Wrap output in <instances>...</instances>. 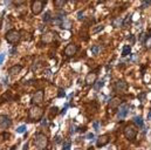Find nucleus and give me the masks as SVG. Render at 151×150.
<instances>
[{
	"mask_svg": "<svg viewBox=\"0 0 151 150\" xmlns=\"http://www.w3.org/2000/svg\"><path fill=\"white\" fill-rule=\"evenodd\" d=\"M21 69H22V67H21L20 65H15V66H12V67L8 69V75H9L11 77H14V76L19 75V73L21 72Z\"/></svg>",
	"mask_w": 151,
	"mask_h": 150,
	"instance_id": "obj_12",
	"label": "nucleus"
},
{
	"mask_svg": "<svg viewBox=\"0 0 151 150\" xmlns=\"http://www.w3.org/2000/svg\"><path fill=\"white\" fill-rule=\"evenodd\" d=\"M34 141H35V146H36L39 149H45V148L48 146V137H47L45 134H42V133L36 134Z\"/></svg>",
	"mask_w": 151,
	"mask_h": 150,
	"instance_id": "obj_3",
	"label": "nucleus"
},
{
	"mask_svg": "<svg viewBox=\"0 0 151 150\" xmlns=\"http://www.w3.org/2000/svg\"><path fill=\"white\" fill-rule=\"evenodd\" d=\"M137 133H138V132H137L136 127H135V126H131V124L127 126V127L124 128V132H123L125 139L129 140V141H134V140L136 139V136H137Z\"/></svg>",
	"mask_w": 151,
	"mask_h": 150,
	"instance_id": "obj_4",
	"label": "nucleus"
},
{
	"mask_svg": "<svg viewBox=\"0 0 151 150\" xmlns=\"http://www.w3.org/2000/svg\"><path fill=\"white\" fill-rule=\"evenodd\" d=\"M91 53H93L94 56H96V55L100 53V47H98V46H93V47H91Z\"/></svg>",
	"mask_w": 151,
	"mask_h": 150,
	"instance_id": "obj_20",
	"label": "nucleus"
},
{
	"mask_svg": "<svg viewBox=\"0 0 151 150\" xmlns=\"http://www.w3.org/2000/svg\"><path fill=\"white\" fill-rule=\"evenodd\" d=\"M148 119H149V120H151V110L149 112V114H148Z\"/></svg>",
	"mask_w": 151,
	"mask_h": 150,
	"instance_id": "obj_35",
	"label": "nucleus"
},
{
	"mask_svg": "<svg viewBox=\"0 0 151 150\" xmlns=\"http://www.w3.org/2000/svg\"><path fill=\"white\" fill-rule=\"evenodd\" d=\"M67 1L68 0H54V5H55V7L61 8V7H63L67 4Z\"/></svg>",
	"mask_w": 151,
	"mask_h": 150,
	"instance_id": "obj_18",
	"label": "nucleus"
},
{
	"mask_svg": "<svg viewBox=\"0 0 151 150\" xmlns=\"http://www.w3.org/2000/svg\"><path fill=\"white\" fill-rule=\"evenodd\" d=\"M103 85H104V81H103V80H100V81H97V82L95 83L94 88H95L96 90H98V89H101V88L103 87Z\"/></svg>",
	"mask_w": 151,
	"mask_h": 150,
	"instance_id": "obj_19",
	"label": "nucleus"
},
{
	"mask_svg": "<svg viewBox=\"0 0 151 150\" xmlns=\"http://www.w3.org/2000/svg\"><path fill=\"white\" fill-rule=\"evenodd\" d=\"M43 116V109L41 107H39L38 105H34L32 108L28 109V120L32 122H36L40 121Z\"/></svg>",
	"mask_w": 151,
	"mask_h": 150,
	"instance_id": "obj_1",
	"label": "nucleus"
},
{
	"mask_svg": "<svg viewBox=\"0 0 151 150\" xmlns=\"http://www.w3.org/2000/svg\"><path fill=\"white\" fill-rule=\"evenodd\" d=\"M109 141H110V136H109V135H102V136H100V137L97 139L96 146H97V148L105 147V146L109 143Z\"/></svg>",
	"mask_w": 151,
	"mask_h": 150,
	"instance_id": "obj_9",
	"label": "nucleus"
},
{
	"mask_svg": "<svg viewBox=\"0 0 151 150\" xmlns=\"http://www.w3.org/2000/svg\"><path fill=\"white\" fill-rule=\"evenodd\" d=\"M43 96H45L43 90H42V89L38 90V92L33 95V97H32V103H33V105H39V103H41V102L43 101Z\"/></svg>",
	"mask_w": 151,
	"mask_h": 150,
	"instance_id": "obj_7",
	"label": "nucleus"
},
{
	"mask_svg": "<svg viewBox=\"0 0 151 150\" xmlns=\"http://www.w3.org/2000/svg\"><path fill=\"white\" fill-rule=\"evenodd\" d=\"M54 36H55V34L49 31V32L45 33V34L41 36V41H42L43 43H51V42L54 40Z\"/></svg>",
	"mask_w": 151,
	"mask_h": 150,
	"instance_id": "obj_11",
	"label": "nucleus"
},
{
	"mask_svg": "<svg viewBox=\"0 0 151 150\" xmlns=\"http://www.w3.org/2000/svg\"><path fill=\"white\" fill-rule=\"evenodd\" d=\"M93 127H94V129H95V130H98V127H100V126H98V122H94Z\"/></svg>",
	"mask_w": 151,
	"mask_h": 150,
	"instance_id": "obj_31",
	"label": "nucleus"
},
{
	"mask_svg": "<svg viewBox=\"0 0 151 150\" xmlns=\"http://www.w3.org/2000/svg\"><path fill=\"white\" fill-rule=\"evenodd\" d=\"M43 21H45V22L51 21V12H47V13L43 15Z\"/></svg>",
	"mask_w": 151,
	"mask_h": 150,
	"instance_id": "obj_25",
	"label": "nucleus"
},
{
	"mask_svg": "<svg viewBox=\"0 0 151 150\" xmlns=\"http://www.w3.org/2000/svg\"><path fill=\"white\" fill-rule=\"evenodd\" d=\"M129 41H130L131 43H135V35H132V34H131V35L129 36Z\"/></svg>",
	"mask_w": 151,
	"mask_h": 150,
	"instance_id": "obj_30",
	"label": "nucleus"
},
{
	"mask_svg": "<svg viewBox=\"0 0 151 150\" xmlns=\"http://www.w3.org/2000/svg\"><path fill=\"white\" fill-rule=\"evenodd\" d=\"M12 124V121L8 116L6 115H0V128L2 129H7L9 126Z\"/></svg>",
	"mask_w": 151,
	"mask_h": 150,
	"instance_id": "obj_10",
	"label": "nucleus"
},
{
	"mask_svg": "<svg viewBox=\"0 0 151 150\" xmlns=\"http://www.w3.org/2000/svg\"><path fill=\"white\" fill-rule=\"evenodd\" d=\"M71 146H72V143L68 141V142H66L65 144H63V149L65 150H68V149H71Z\"/></svg>",
	"mask_w": 151,
	"mask_h": 150,
	"instance_id": "obj_27",
	"label": "nucleus"
},
{
	"mask_svg": "<svg viewBox=\"0 0 151 150\" xmlns=\"http://www.w3.org/2000/svg\"><path fill=\"white\" fill-rule=\"evenodd\" d=\"M103 28H104V26H103V25H98V26H96V27L94 28V31H93V32H94V34H96V33L101 32Z\"/></svg>",
	"mask_w": 151,
	"mask_h": 150,
	"instance_id": "obj_22",
	"label": "nucleus"
},
{
	"mask_svg": "<svg viewBox=\"0 0 151 150\" xmlns=\"http://www.w3.org/2000/svg\"><path fill=\"white\" fill-rule=\"evenodd\" d=\"M145 47H148V48L151 47V36H147L145 38Z\"/></svg>",
	"mask_w": 151,
	"mask_h": 150,
	"instance_id": "obj_26",
	"label": "nucleus"
},
{
	"mask_svg": "<svg viewBox=\"0 0 151 150\" xmlns=\"http://www.w3.org/2000/svg\"><path fill=\"white\" fill-rule=\"evenodd\" d=\"M77 16H78V19H80V20H82V16H83V13H82V12H78V14H77Z\"/></svg>",
	"mask_w": 151,
	"mask_h": 150,
	"instance_id": "obj_32",
	"label": "nucleus"
},
{
	"mask_svg": "<svg viewBox=\"0 0 151 150\" xmlns=\"http://www.w3.org/2000/svg\"><path fill=\"white\" fill-rule=\"evenodd\" d=\"M134 122H135V124L137 126V127H143L144 126V122H143V119L141 117V116H136L135 119H134Z\"/></svg>",
	"mask_w": 151,
	"mask_h": 150,
	"instance_id": "obj_16",
	"label": "nucleus"
},
{
	"mask_svg": "<svg viewBox=\"0 0 151 150\" xmlns=\"http://www.w3.org/2000/svg\"><path fill=\"white\" fill-rule=\"evenodd\" d=\"M5 56H6V54H5V53H1V54H0V65L4 62V60H5Z\"/></svg>",
	"mask_w": 151,
	"mask_h": 150,
	"instance_id": "obj_29",
	"label": "nucleus"
},
{
	"mask_svg": "<svg viewBox=\"0 0 151 150\" xmlns=\"http://www.w3.org/2000/svg\"><path fill=\"white\" fill-rule=\"evenodd\" d=\"M128 113H129V107H128L127 105H123V106L121 107V109H120L118 114H117V117H118V120H121V119H124V117L128 115Z\"/></svg>",
	"mask_w": 151,
	"mask_h": 150,
	"instance_id": "obj_14",
	"label": "nucleus"
},
{
	"mask_svg": "<svg viewBox=\"0 0 151 150\" xmlns=\"http://www.w3.org/2000/svg\"><path fill=\"white\" fill-rule=\"evenodd\" d=\"M129 54H131V47L128 46V45H125L123 47V50H122V56H127Z\"/></svg>",
	"mask_w": 151,
	"mask_h": 150,
	"instance_id": "obj_17",
	"label": "nucleus"
},
{
	"mask_svg": "<svg viewBox=\"0 0 151 150\" xmlns=\"http://www.w3.org/2000/svg\"><path fill=\"white\" fill-rule=\"evenodd\" d=\"M77 49H78V47L76 46L75 43H69V45L66 47V49H65V54H66L68 58L74 56L76 53H77Z\"/></svg>",
	"mask_w": 151,
	"mask_h": 150,
	"instance_id": "obj_8",
	"label": "nucleus"
},
{
	"mask_svg": "<svg viewBox=\"0 0 151 150\" xmlns=\"http://www.w3.org/2000/svg\"><path fill=\"white\" fill-rule=\"evenodd\" d=\"M95 81H96V74H95V73H89V74L85 76V80H84V82H85L87 86L94 85Z\"/></svg>",
	"mask_w": 151,
	"mask_h": 150,
	"instance_id": "obj_15",
	"label": "nucleus"
},
{
	"mask_svg": "<svg viewBox=\"0 0 151 150\" xmlns=\"http://www.w3.org/2000/svg\"><path fill=\"white\" fill-rule=\"evenodd\" d=\"M144 97H145V93H142V95H140V100H141V99L143 100Z\"/></svg>",
	"mask_w": 151,
	"mask_h": 150,
	"instance_id": "obj_33",
	"label": "nucleus"
},
{
	"mask_svg": "<svg viewBox=\"0 0 151 150\" xmlns=\"http://www.w3.org/2000/svg\"><path fill=\"white\" fill-rule=\"evenodd\" d=\"M43 6H45V2H43V1H41V0H35V1H33L32 6H31V9H32L33 14L38 15V14H40V13L42 12Z\"/></svg>",
	"mask_w": 151,
	"mask_h": 150,
	"instance_id": "obj_6",
	"label": "nucleus"
},
{
	"mask_svg": "<svg viewBox=\"0 0 151 150\" xmlns=\"http://www.w3.org/2000/svg\"><path fill=\"white\" fill-rule=\"evenodd\" d=\"M60 140H61V137H60V136H55V137H54V143H55V144H59V143L61 142Z\"/></svg>",
	"mask_w": 151,
	"mask_h": 150,
	"instance_id": "obj_28",
	"label": "nucleus"
},
{
	"mask_svg": "<svg viewBox=\"0 0 151 150\" xmlns=\"http://www.w3.org/2000/svg\"><path fill=\"white\" fill-rule=\"evenodd\" d=\"M94 137V134H88L87 135V139H93Z\"/></svg>",
	"mask_w": 151,
	"mask_h": 150,
	"instance_id": "obj_34",
	"label": "nucleus"
},
{
	"mask_svg": "<svg viewBox=\"0 0 151 150\" xmlns=\"http://www.w3.org/2000/svg\"><path fill=\"white\" fill-rule=\"evenodd\" d=\"M121 103H122V100L120 99V97H113L110 101H109V108L110 109H115V108H117V107H120L121 106Z\"/></svg>",
	"mask_w": 151,
	"mask_h": 150,
	"instance_id": "obj_13",
	"label": "nucleus"
},
{
	"mask_svg": "<svg viewBox=\"0 0 151 150\" xmlns=\"http://www.w3.org/2000/svg\"><path fill=\"white\" fill-rule=\"evenodd\" d=\"M151 6V0H144V2H143V5L141 6V8L143 9V8H147V7H149Z\"/></svg>",
	"mask_w": 151,
	"mask_h": 150,
	"instance_id": "obj_24",
	"label": "nucleus"
},
{
	"mask_svg": "<svg viewBox=\"0 0 151 150\" xmlns=\"http://www.w3.org/2000/svg\"><path fill=\"white\" fill-rule=\"evenodd\" d=\"M113 89H114V92H115V93H124V92H127V90H128V85H127V82H125V81H123V80H118V81H116V82L114 83Z\"/></svg>",
	"mask_w": 151,
	"mask_h": 150,
	"instance_id": "obj_5",
	"label": "nucleus"
},
{
	"mask_svg": "<svg viewBox=\"0 0 151 150\" xmlns=\"http://www.w3.org/2000/svg\"><path fill=\"white\" fill-rule=\"evenodd\" d=\"M12 2L15 5V6H20V5H24L26 2V0H12Z\"/></svg>",
	"mask_w": 151,
	"mask_h": 150,
	"instance_id": "obj_23",
	"label": "nucleus"
},
{
	"mask_svg": "<svg viewBox=\"0 0 151 150\" xmlns=\"http://www.w3.org/2000/svg\"><path fill=\"white\" fill-rule=\"evenodd\" d=\"M26 132V126H20L16 128V133L18 134H24Z\"/></svg>",
	"mask_w": 151,
	"mask_h": 150,
	"instance_id": "obj_21",
	"label": "nucleus"
},
{
	"mask_svg": "<svg viewBox=\"0 0 151 150\" xmlns=\"http://www.w3.org/2000/svg\"><path fill=\"white\" fill-rule=\"evenodd\" d=\"M5 38H6L7 42H9V43H12V45H15V43H18V42L20 41L21 34H20L18 31H15V29H11V31H8V32L6 33Z\"/></svg>",
	"mask_w": 151,
	"mask_h": 150,
	"instance_id": "obj_2",
	"label": "nucleus"
}]
</instances>
